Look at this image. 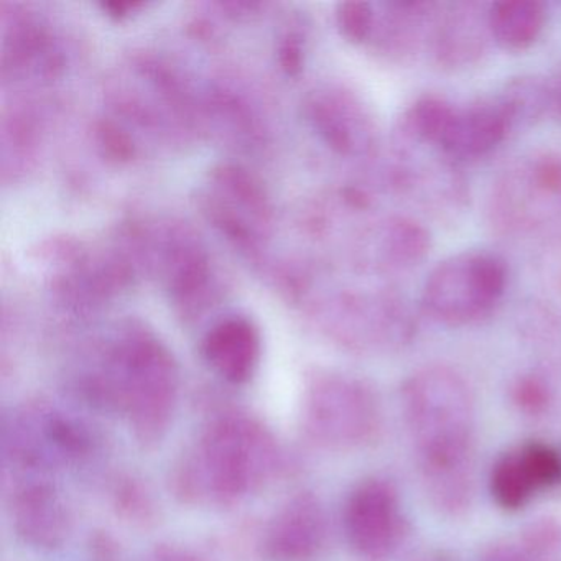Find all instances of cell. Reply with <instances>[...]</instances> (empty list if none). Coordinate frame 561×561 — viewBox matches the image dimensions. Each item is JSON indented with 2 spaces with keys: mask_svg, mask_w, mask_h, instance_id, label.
<instances>
[{
  "mask_svg": "<svg viewBox=\"0 0 561 561\" xmlns=\"http://www.w3.org/2000/svg\"><path fill=\"white\" fill-rule=\"evenodd\" d=\"M278 461L271 433L248 416L213 422L175 472L179 494L190 502L232 504L261 488Z\"/></svg>",
  "mask_w": 561,
  "mask_h": 561,
  "instance_id": "1",
  "label": "cell"
},
{
  "mask_svg": "<svg viewBox=\"0 0 561 561\" xmlns=\"http://www.w3.org/2000/svg\"><path fill=\"white\" fill-rule=\"evenodd\" d=\"M179 374L165 350L150 341H136L119 351L113 370L91 399L126 413L142 445H157L169 432L175 413Z\"/></svg>",
  "mask_w": 561,
  "mask_h": 561,
  "instance_id": "2",
  "label": "cell"
},
{
  "mask_svg": "<svg viewBox=\"0 0 561 561\" xmlns=\"http://www.w3.org/2000/svg\"><path fill=\"white\" fill-rule=\"evenodd\" d=\"M508 285L504 259L492 252L469 251L439 262L423 284L426 314L448 327H466L491 317Z\"/></svg>",
  "mask_w": 561,
  "mask_h": 561,
  "instance_id": "3",
  "label": "cell"
},
{
  "mask_svg": "<svg viewBox=\"0 0 561 561\" xmlns=\"http://www.w3.org/2000/svg\"><path fill=\"white\" fill-rule=\"evenodd\" d=\"M491 213L505 232L531 231L561 218V156L538 153L505 170Z\"/></svg>",
  "mask_w": 561,
  "mask_h": 561,
  "instance_id": "4",
  "label": "cell"
},
{
  "mask_svg": "<svg viewBox=\"0 0 561 561\" xmlns=\"http://www.w3.org/2000/svg\"><path fill=\"white\" fill-rule=\"evenodd\" d=\"M373 423V399L359 383L328 377L308 390L304 425L317 442L328 446L353 445L366 438Z\"/></svg>",
  "mask_w": 561,
  "mask_h": 561,
  "instance_id": "5",
  "label": "cell"
},
{
  "mask_svg": "<svg viewBox=\"0 0 561 561\" xmlns=\"http://www.w3.org/2000/svg\"><path fill=\"white\" fill-rule=\"evenodd\" d=\"M415 420L426 436V453L435 465L448 466L462 449L465 432L456 413L468 407V393L461 379L445 369L420 374L409 387Z\"/></svg>",
  "mask_w": 561,
  "mask_h": 561,
  "instance_id": "6",
  "label": "cell"
},
{
  "mask_svg": "<svg viewBox=\"0 0 561 561\" xmlns=\"http://www.w3.org/2000/svg\"><path fill=\"white\" fill-rule=\"evenodd\" d=\"M517 127L514 111L499 93L466 107H456L439 150L455 163L481 159L494 152Z\"/></svg>",
  "mask_w": 561,
  "mask_h": 561,
  "instance_id": "7",
  "label": "cell"
},
{
  "mask_svg": "<svg viewBox=\"0 0 561 561\" xmlns=\"http://www.w3.org/2000/svg\"><path fill=\"white\" fill-rule=\"evenodd\" d=\"M344 527L351 545L364 557L389 553L400 531L399 505L392 489L380 481L360 484L347 501Z\"/></svg>",
  "mask_w": 561,
  "mask_h": 561,
  "instance_id": "8",
  "label": "cell"
},
{
  "mask_svg": "<svg viewBox=\"0 0 561 561\" xmlns=\"http://www.w3.org/2000/svg\"><path fill=\"white\" fill-rule=\"evenodd\" d=\"M11 515L19 537L37 550H55L70 534L67 505L44 478H28L15 488Z\"/></svg>",
  "mask_w": 561,
  "mask_h": 561,
  "instance_id": "9",
  "label": "cell"
},
{
  "mask_svg": "<svg viewBox=\"0 0 561 561\" xmlns=\"http://www.w3.org/2000/svg\"><path fill=\"white\" fill-rule=\"evenodd\" d=\"M489 34L488 9L479 4H451L436 14L428 54L442 68L459 70L478 64L485 54Z\"/></svg>",
  "mask_w": 561,
  "mask_h": 561,
  "instance_id": "10",
  "label": "cell"
},
{
  "mask_svg": "<svg viewBox=\"0 0 561 561\" xmlns=\"http://www.w3.org/2000/svg\"><path fill=\"white\" fill-rule=\"evenodd\" d=\"M327 534L324 515L311 495H298L268 522L262 554L268 561H308L320 550Z\"/></svg>",
  "mask_w": 561,
  "mask_h": 561,
  "instance_id": "11",
  "label": "cell"
},
{
  "mask_svg": "<svg viewBox=\"0 0 561 561\" xmlns=\"http://www.w3.org/2000/svg\"><path fill=\"white\" fill-rule=\"evenodd\" d=\"M206 360L218 376L231 383L252 379L261 359V340L245 320L222 321L213 328L203 344Z\"/></svg>",
  "mask_w": 561,
  "mask_h": 561,
  "instance_id": "12",
  "label": "cell"
},
{
  "mask_svg": "<svg viewBox=\"0 0 561 561\" xmlns=\"http://www.w3.org/2000/svg\"><path fill=\"white\" fill-rule=\"evenodd\" d=\"M547 19V8L537 0H502L488 8L492 42L512 54L534 47L543 34Z\"/></svg>",
  "mask_w": 561,
  "mask_h": 561,
  "instance_id": "13",
  "label": "cell"
},
{
  "mask_svg": "<svg viewBox=\"0 0 561 561\" xmlns=\"http://www.w3.org/2000/svg\"><path fill=\"white\" fill-rule=\"evenodd\" d=\"M383 261L393 271H410L425 261L432 249L428 229L412 218H393L382 228Z\"/></svg>",
  "mask_w": 561,
  "mask_h": 561,
  "instance_id": "14",
  "label": "cell"
},
{
  "mask_svg": "<svg viewBox=\"0 0 561 561\" xmlns=\"http://www.w3.org/2000/svg\"><path fill=\"white\" fill-rule=\"evenodd\" d=\"M455 104L435 94H425L413 101L400 121L403 139L439 150L443 136L455 114ZM442 152V150H439Z\"/></svg>",
  "mask_w": 561,
  "mask_h": 561,
  "instance_id": "15",
  "label": "cell"
},
{
  "mask_svg": "<svg viewBox=\"0 0 561 561\" xmlns=\"http://www.w3.org/2000/svg\"><path fill=\"white\" fill-rule=\"evenodd\" d=\"M534 491L535 485L531 484L518 456H508L495 466L492 474V492L502 507H522Z\"/></svg>",
  "mask_w": 561,
  "mask_h": 561,
  "instance_id": "16",
  "label": "cell"
},
{
  "mask_svg": "<svg viewBox=\"0 0 561 561\" xmlns=\"http://www.w3.org/2000/svg\"><path fill=\"white\" fill-rule=\"evenodd\" d=\"M518 458L535 489L558 484L561 481V455L550 446L534 443L528 445Z\"/></svg>",
  "mask_w": 561,
  "mask_h": 561,
  "instance_id": "17",
  "label": "cell"
},
{
  "mask_svg": "<svg viewBox=\"0 0 561 561\" xmlns=\"http://www.w3.org/2000/svg\"><path fill=\"white\" fill-rule=\"evenodd\" d=\"M337 24L347 41L364 44L373 38L376 27V12L367 2H346L337 11Z\"/></svg>",
  "mask_w": 561,
  "mask_h": 561,
  "instance_id": "18",
  "label": "cell"
},
{
  "mask_svg": "<svg viewBox=\"0 0 561 561\" xmlns=\"http://www.w3.org/2000/svg\"><path fill=\"white\" fill-rule=\"evenodd\" d=\"M517 399L522 405L527 407V409H540V407L545 405V400H547V393H545L543 386L537 380L528 379L524 380V382L518 386L517 389Z\"/></svg>",
  "mask_w": 561,
  "mask_h": 561,
  "instance_id": "19",
  "label": "cell"
},
{
  "mask_svg": "<svg viewBox=\"0 0 561 561\" xmlns=\"http://www.w3.org/2000/svg\"><path fill=\"white\" fill-rule=\"evenodd\" d=\"M146 561H202L195 554L190 553L188 550L176 547H162L157 548Z\"/></svg>",
  "mask_w": 561,
  "mask_h": 561,
  "instance_id": "20",
  "label": "cell"
},
{
  "mask_svg": "<svg viewBox=\"0 0 561 561\" xmlns=\"http://www.w3.org/2000/svg\"><path fill=\"white\" fill-rule=\"evenodd\" d=\"M551 106L557 107L558 113L561 114V78L558 83L551 88Z\"/></svg>",
  "mask_w": 561,
  "mask_h": 561,
  "instance_id": "21",
  "label": "cell"
}]
</instances>
